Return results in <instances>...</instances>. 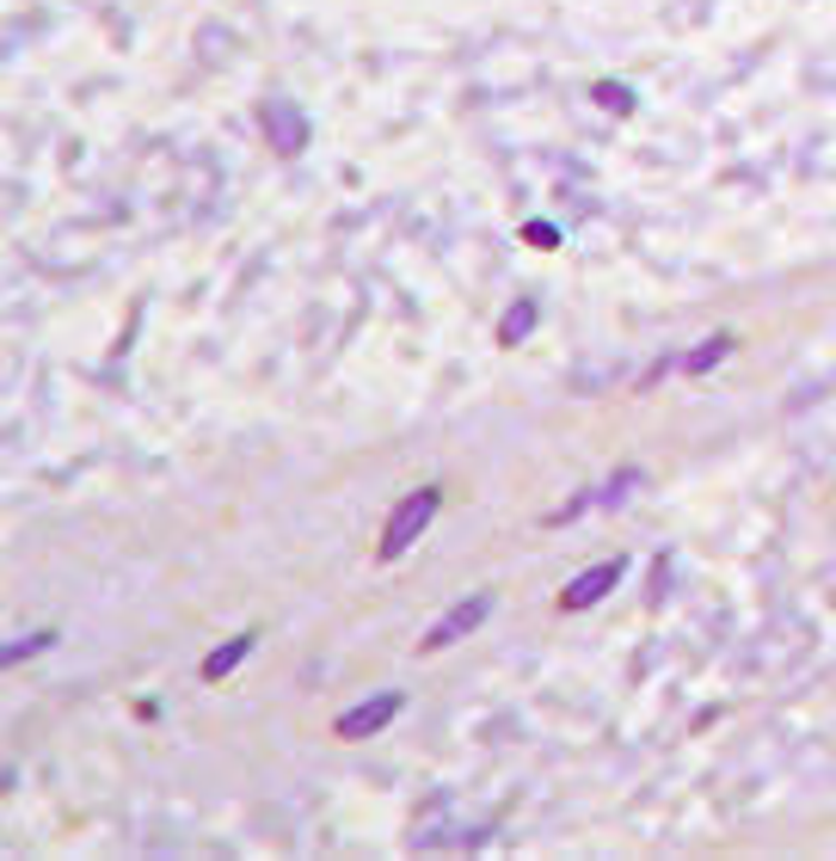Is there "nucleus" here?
<instances>
[{"mask_svg":"<svg viewBox=\"0 0 836 861\" xmlns=\"http://www.w3.org/2000/svg\"><path fill=\"white\" fill-rule=\"evenodd\" d=\"M437 504H443V492H437V487H419L412 499H400V504H394V517H387V530H382V560H400V554H406V548L431 530Z\"/></svg>","mask_w":836,"mask_h":861,"instance_id":"1","label":"nucleus"},{"mask_svg":"<svg viewBox=\"0 0 836 861\" xmlns=\"http://www.w3.org/2000/svg\"><path fill=\"white\" fill-rule=\"evenodd\" d=\"M622 572H627V560L615 554V560H597V567H584L578 579L560 591V610H591V603H603V597L622 584Z\"/></svg>","mask_w":836,"mask_h":861,"instance_id":"2","label":"nucleus"},{"mask_svg":"<svg viewBox=\"0 0 836 861\" xmlns=\"http://www.w3.org/2000/svg\"><path fill=\"white\" fill-rule=\"evenodd\" d=\"M486 615H492V591H474V597H467V603H455L450 615H437V628H431V634H425V652H443V647H455V640H462V634H474V628L486 622Z\"/></svg>","mask_w":836,"mask_h":861,"instance_id":"3","label":"nucleus"},{"mask_svg":"<svg viewBox=\"0 0 836 861\" xmlns=\"http://www.w3.org/2000/svg\"><path fill=\"white\" fill-rule=\"evenodd\" d=\"M400 708H406V695H394V689H387V695H370V702H357V708H345V714H339V739H370V732H382L387 720L400 714Z\"/></svg>","mask_w":836,"mask_h":861,"instance_id":"4","label":"nucleus"},{"mask_svg":"<svg viewBox=\"0 0 836 861\" xmlns=\"http://www.w3.org/2000/svg\"><path fill=\"white\" fill-rule=\"evenodd\" d=\"M259 123H265V136L283 148V154H302V142H308V118L295 111V99H265Z\"/></svg>","mask_w":836,"mask_h":861,"instance_id":"5","label":"nucleus"},{"mask_svg":"<svg viewBox=\"0 0 836 861\" xmlns=\"http://www.w3.org/2000/svg\"><path fill=\"white\" fill-rule=\"evenodd\" d=\"M246 652H253V634H234V640H228V647H215L210 659H203V677H210V683H222V677L234 671V664L246 659Z\"/></svg>","mask_w":836,"mask_h":861,"instance_id":"6","label":"nucleus"},{"mask_svg":"<svg viewBox=\"0 0 836 861\" xmlns=\"http://www.w3.org/2000/svg\"><path fill=\"white\" fill-rule=\"evenodd\" d=\"M530 327H535V302H517V308H511L505 320H498V339H505V344H517V339H523V332H530Z\"/></svg>","mask_w":836,"mask_h":861,"instance_id":"7","label":"nucleus"},{"mask_svg":"<svg viewBox=\"0 0 836 861\" xmlns=\"http://www.w3.org/2000/svg\"><path fill=\"white\" fill-rule=\"evenodd\" d=\"M597 106H610V111H634V93H627L622 80H603V87H597Z\"/></svg>","mask_w":836,"mask_h":861,"instance_id":"8","label":"nucleus"},{"mask_svg":"<svg viewBox=\"0 0 836 861\" xmlns=\"http://www.w3.org/2000/svg\"><path fill=\"white\" fill-rule=\"evenodd\" d=\"M726 351H732V344L714 339V344H702V351H689V358H683V370H707V363H719Z\"/></svg>","mask_w":836,"mask_h":861,"instance_id":"9","label":"nucleus"},{"mask_svg":"<svg viewBox=\"0 0 836 861\" xmlns=\"http://www.w3.org/2000/svg\"><path fill=\"white\" fill-rule=\"evenodd\" d=\"M634 480H639V474H634V468H622V474H615V480H610V487H603V492H597V499H603V504H622V499H627V487H634Z\"/></svg>","mask_w":836,"mask_h":861,"instance_id":"10","label":"nucleus"},{"mask_svg":"<svg viewBox=\"0 0 836 861\" xmlns=\"http://www.w3.org/2000/svg\"><path fill=\"white\" fill-rule=\"evenodd\" d=\"M43 647H50V634H31V640H13V647H7V664L31 659V652H43Z\"/></svg>","mask_w":836,"mask_h":861,"instance_id":"11","label":"nucleus"},{"mask_svg":"<svg viewBox=\"0 0 836 861\" xmlns=\"http://www.w3.org/2000/svg\"><path fill=\"white\" fill-rule=\"evenodd\" d=\"M523 234H530V247H560V228L554 222H530Z\"/></svg>","mask_w":836,"mask_h":861,"instance_id":"12","label":"nucleus"}]
</instances>
